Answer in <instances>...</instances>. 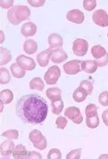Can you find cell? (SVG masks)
I'll list each match as a JSON object with an SVG mask.
<instances>
[{
  "label": "cell",
  "mask_w": 108,
  "mask_h": 159,
  "mask_svg": "<svg viewBox=\"0 0 108 159\" xmlns=\"http://www.w3.org/2000/svg\"><path fill=\"white\" fill-rule=\"evenodd\" d=\"M66 18L70 22L76 23V24H82L84 20V15L79 10L74 9L67 12Z\"/></svg>",
  "instance_id": "obj_10"
},
{
  "label": "cell",
  "mask_w": 108,
  "mask_h": 159,
  "mask_svg": "<svg viewBox=\"0 0 108 159\" xmlns=\"http://www.w3.org/2000/svg\"><path fill=\"white\" fill-rule=\"evenodd\" d=\"M23 49H24V51L27 54L31 55V54H34L37 51L38 44L35 41L32 39H28L25 42L24 45H23Z\"/></svg>",
  "instance_id": "obj_19"
},
{
  "label": "cell",
  "mask_w": 108,
  "mask_h": 159,
  "mask_svg": "<svg viewBox=\"0 0 108 159\" xmlns=\"http://www.w3.org/2000/svg\"><path fill=\"white\" fill-rule=\"evenodd\" d=\"M95 61L97 63L98 66H99V67H105V66L107 65L108 63V53L106 54V55L104 56L103 58H101V59L95 60Z\"/></svg>",
  "instance_id": "obj_37"
},
{
  "label": "cell",
  "mask_w": 108,
  "mask_h": 159,
  "mask_svg": "<svg viewBox=\"0 0 108 159\" xmlns=\"http://www.w3.org/2000/svg\"><path fill=\"white\" fill-rule=\"evenodd\" d=\"M67 54L65 53V51L62 48H59V49H54L52 52L51 56V61L53 63L60 64L64 62L67 59Z\"/></svg>",
  "instance_id": "obj_13"
},
{
  "label": "cell",
  "mask_w": 108,
  "mask_h": 159,
  "mask_svg": "<svg viewBox=\"0 0 108 159\" xmlns=\"http://www.w3.org/2000/svg\"><path fill=\"white\" fill-rule=\"evenodd\" d=\"M102 119L106 126L108 127V110H106L102 113Z\"/></svg>",
  "instance_id": "obj_41"
},
{
  "label": "cell",
  "mask_w": 108,
  "mask_h": 159,
  "mask_svg": "<svg viewBox=\"0 0 108 159\" xmlns=\"http://www.w3.org/2000/svg\"><path fill=\"white\" fill-rule=\"evenodd\" d=\"M30 16V11L25 5H16L7 12V19L11 24L17 25Z\"/></svg>",
  "instance_id": "obj_2"
},
{
  "label": "cell",
  "mask_w": 108,
  "mask_h": 159,
  "mask_svg": "<svg viewBox=\"0 0 108 159\" xmlns=\"http://www.w3.org/2000/svg\"><path fill=\"white\" fill-rule=\"evenodd\" d=\"M46 96L51 102L61 100V90L58 88H51L46 91Z\"/></svg>",
  "instance_id": "obj_18"
},
{
  "label": "cell",
  "mask_w": 108,
  "mask_h": 159,
  "mask_svg": "<svg viewBox=\"0 0 108 159\" xmlns=\"http://www.w3.org/2000/svg\"><path fill=\"white\" fill-rule=\"evenodd\" d=\"M67 125V120L63 116H59L56 120V125L58 129H64Z\"/></svg>",
  "instance_id": "obj_35"
},
{
  "label": "cell",
  "mask_w": 108,
  "mask_h": 159,
  "mask_svg": "<svg viewBox=\"0 0 108 159\" xmlns=\"http://www.w3.org/2000/svg\"><path fill=\"white\" fill-rule=\"evenodd\" d=\"M1 35H2V39H1V43H2L4 42V35H3V32L1 31Z\"/></svg>",
  "instance_id": "obj_43"
},
{
  "label": "cell",
  "mask_w": 108,
  "mask_h": 159,
  "mask_svg": "<svg viewBox=\"0 0 108 159\" xmlns=\"http://www.w3.org/2000/svg\"><path fill=\"white\" fill-rule=\"evenodd\" d=\"M36 30H37V27L36 25L31 22H28L25 23L21 28V34L25 37H30L36 34Z\"/></svg>",
  "instance_id": "obj_15"
},
{
  "label": "cell",
  "mask_w": 108,
  "mask_h": 159,
  "mask_svg": "<svg viewBox=\"0 0 108 159\" xmlns=\"http://www.w3.org/2000/svg\"><path fill=\"white\" fill-rule=\"evenodd\" d=\"M99 103L103 106H108V92L105 91L101 93L99 96Z\"/></svg>",
  "instance_id": "obj_36"
},
{
  "label": "cell",
  "mask_w": 108,
  "mask_h": 159,
  "mask_svg": "<svg viewBox=\"0 0 108 159\" xmlns=\"http://www.w3.org/2000/svg\"><path fill=\"white\" fill-rule=\"evenodd\" d=\"M11 81V75L9 71L5 67L1 68V84H6Z\"/></svg>",
  "instance_id": "obj_29"
},
{
  "label": "cell",
  "mask_w": 108,
  "mask_h": 159,
  "mask_svg": "<svg viewBox=\"0 0 108 159\" xmlns=\"http://www.w3.org/2000/svg\"><path fill=\"white\" fill-rule=\"evenodd\" d=\"M107 53V51H106L105 48L101 45H99V44L93 46L91 49V54L92 56L95 58L96 60L101 59V58H103Z\"/></svg>",
  "instance_id": "obj_22"
},
{
  "label": "cell",
  "mask_w": 108,
  "mask_h": 159,
  "mask_svg": "<svg viewBox=\"0 0 108 159\" xmlns=\"http://www.w3.org/2000/svg\"><path fill=\"white\" fill-rule=\"evenodd\" d=\"M28 2L30 4V5L33 7H41L44 5L45 2V0H36V1H34V0H28Z\"/></svg>",
  "instance_id": "obj_39"
},
{
  "label": "cell",
  "mask_w": 108,
  "mask_h": 159,
  "mask_svg": "<svg viewBox=\"0 0 108 159\" xmlns=\"http://www.w3.org/2000/svg\"><path fill=\"white\" fill-rule=\"evenodd\" d=\"M65 116L76 125H79L83 121V116L79 109L76 107H67L65 111Z\"/></svg>",
  "instance_id": "obj_6"
},
{
  "label": "cell",
  "mask_w": 108,
  "mask_h": 159,
  "mask_svg": "<svg viewBox=\"0 0 108 159\" xmlns=\"http://www.w3.org/2000/svg\"><path fill=\"white\" fill-rule=\"evenodd\" d=\"M2 136L8 139H14V140H16L19 138V132L16 129H9V130L4 132L2 134Z\"/></svg>",
  "instance_id": "obj_30"
},
{
  "label": "cell",
  "mask_w": 108,
  "mask_h": 159,
  "mask_svg": "<svg viewBox=\"0 0 108 159\" xmlns=\"http://www.w3.org/2000/svg\"><path fill=\"white\" fill-rule=\"evenodd\" d=\"M1 3V7L4 9H7L10 8L11 7L13 6V0H11V1H6V0H2L0 2Z\"/></svg>",
  "instance_id": "obj_40"
},
{
  "label": "cell",
  "mask_w": 108,
  "mask_h": 159,
  "mask_svg": "<svg viewBox=\"0 0 108 159\" xmlns=\"http://www.w3.org/2000/svg\"><path fill=\"white\" fill-rule=\"evenodd\" d=\"M107 37H108V34H107Z\"/></svg>",
  "instance_id": "obj_44"
},
{
  "label": "cell",
  "mask_w": 108,
  "mask_h": 159,
  "mask_svg": "<svg viewBox=\"0 0 108 159\" xmlns=\"http://www.w3.org/2000/svg\"><path fill=\"white\" fill-rule=\"evenodd\" d=\"M51 107L53 113L55 115H59L64 108V102L62 99L51 102Z\"/></svg>",
  "instance_id": "obj_26"
},
{
  "label": "cell",
  "mask_w": 108,
  "mask_h": 159,
  "mask_svg": "<svg viewBox=\"0 0 108 159\" xmlns=\"http://www.w3.org/2000/svg\"><path fill=\"white\" fill-rule=\"evenodd\" d=\"M29 86H30V88L31 90H36L38 91H42L45 88L44 81L39 77H36V78L32 79L30 81Z\"/></svg>",
  "instance_id": "obj_23"
},
{
  "label": "cell",
  "mask_w": 108,
  "mask_h": 159,
  "mask_svg": "<svg viewBox=\"0 0 108 159\" xmlns=\"http://www.w3.org/2000/svg\"><path fill=\"white\" fill-rule=\"evenodd\" d=\"M12 56H11V51L6 48H1V65H5L11 61Z\"/></svg>",
  "instance_id": "obj_25"
},
{
  "label": "cell",
  "mask_w": 108,
  "mask_h": 159,
  "mask_svg": "<svg viewBox=\"0 0 108 159\" xmlns=\"http://www.w3.org/2000/svg\"><path fill=\"white\" fill-rule=\"evenodd\" d=\"M16 63L25 70H33L36 68V63L34 59L25 55H20L16 58Z\"/></svg>",
  "instance_id": "obj_9"
},
{
  "label": "cell",
  "mask_w": 108,
  "mask_h": 159,
  "mask_svg": "<svg viewBox=\"0 0 108 159\" xmlns=\"http://www.w3.org/2000/svg\"><path fill=\"white\" fill-rule=\"evenodd\" d=\"M28 152L26 147L22 144L16 145L13 152V157L15 159H27Z\"/></svg>",
  "instance_id": "obj_17"
},
{
  "label": "cell",
  "mask_w": 108,
  "mask_h": 159,
  "mask_svg": "<svg viewBox=\"0 0 108 159\" xmlns=\"http://www.w3.org/2000/svg\"><path fill=\"white\" fill-rule=\"evenodd\" d=\"M16 111L18 117L24 123L38 125L47 118L48 105L45 98L39 95L29 94L18 100Z\"/></svg>",
  "instance_id": "obj_1"
},
{
  "label": "cell",
  "mask_w": 108,
  "mask_h": 159,
  "mask_svg": "<svg viewBox=\"0 0 108 159\" xmlns=\"http://www.w3.org/2000/svg\"><path fill=\"white\" fill-rule=\"evenodd\" d=\"M82 149H76V150H72L67 155V159H80L81 155H82Z\"/></svg>",
  "instance_id": "obj_34"
},
{
  "label": "cell",
  "mask_w": 108,
  "mask_h": 159,
  "mask_svg": "<svg viewBox=\"0 0 108 159\" xmlns=\"http://www.w3.org/2000/svg\"><path fill=\"white\" fill-rule=\"evenodd\" d=\"M48 44L51 49H59L63 46V39L59 34H51L48 36Z\"/></svg>",
  "instance_id": "obj_14"
},
{
  "label": "cell",
  "mask_w": 108,
  "mask_h": 159,
  "mask_svg": "<svg viewBox=\"0 0 108 159\" xmlns=\"http://www.w3.org/2000/svg\"><path fill=\"white\" fill-rule=\"evenodd\" d=\"M42 155L40 153L36 152L35 151H32V152H28L27 159H42Z\"/></svg>",
  "instance_id": "obj_38"
},
{
  "label": "cell",
  "mask_w": 108,
  "mask_h": 159,
  "mask_svg": "<svg viewBox=\"0 0 108 159\" xmlns=\"http://www.w3.org/2000/svg\"><path fill=\"white\" fill-rule=\"evenodd\" d=\"M86 125L88 127L91 128V129L97 127L99 125V116L96 115L93 117H87Z\"/></svg>",
  "instance_id": "obj_27"
},
{
  "label": "cell",
  "mask_w": 108,
  "mask_h": 159,
  "mask_svg": "<svg viewBox=\"0 0 108 159\" xmlns=\"http://www.w3.org/2000/svg\"><path fill=\"white\" fill-rule=\"evenodd\" d=\"M48 159H61V152L58 149H51L47 154Z\"/></svg>",
  "instance_id": "obj_33"
},
{
  "label": "cell",
  "mask_w": 108,
  "mask_h": 159,
  "mask_svg": "<svg viewBox=\"0 0 108 159\" xmlns=\"http://www.w3.org/2000/svg\"><path fill=\"white\" fill-rule=\"evenodd\" d=\"M10 68H11V73H12V75L15 77V78L22 79L25 75V70H24L22 67H21L17 63L13 64Z\"/></svg>",
  "instance_id": "obj_21"
},
{
  "label": "cell",
  "mask_w": 108,
  "mask_h": 159,
  "mask_svg": "<svg viewBox=\"0 0 108 159\" xmlns=\"http://www.w3.org/2000/svg\"><path fill=\"white\" fill-rule=\"evenodd\" d=\"M92 21L96 25L106 28L108 26V14L104 10H97L92 14Z\"/></svg>",
  "instance_id": "obj_8"
},
{
  "label": "cell",
  "mask_w": 108,
  "mask_h": 159,
  "mask_svg": "<svg viewBox=\"0 0 108 159\" xmlns=\"http://www.w3.org/2000/svg\"><path fill=\"white\" fill-rule=\"evenodd\" d=\"M100 159L101 158H108V155H102V156H101L99 157Z\"/></svg>",
  "instance_id": "obj_42"
},
{
  "label": "cell",
  "mask_w": 108,
  "mask_h": 159,
  "mask_svg": "<svg viewBox=\"0 0 108 159\" xmlns=\"http://www.w3.org/2000/svg\"><path fill=\"white\" fill-rule=\"evenodd\" d=\"M88 96V93H87V91L84 90V89H83L82 88L79 87V88H77L76 90L73 92V98L75 102L79 103V102H84V101L87 98V96Z\"/></svg>",
  "instance_id": "obj_20"
},
{
  "label": "cell",
  "mask_w": 108,
  "mask_h": 159,
  "mask_svg": "<svg viewBox=\"0 0 108 159\" xmlns=\"http://www.w3.org/2000/svg\"><path fill=\"white\" fill-rule=\"evenodd\" d=\"M82 62V61L80 60H71L64 65V70L67 75H76L82 70V67H81Z\"/></svg>",
  "instance_id": "obj_7"
},
{
  "label": "cell",
  "mask_w": 108,
  "mask_h": 159,
  "mask_svg": "<svg viewBox=\"0 0 108 159\" xmlns=\"http://www.w3.org/2000/svg\"><path fill=\"white\" fill-rule=\"evenodd\" d=\"M0 98H1V102H2L3 104H8L13 99V94L11 90L5 89V90H2L0 93Z\"/></svg>",
  "instance_id": "obj_24"
},
{
  "label": "cell",
  "mask_w": 108,
  "mask_h": 159,
  "mask_svg": "<svg viewBox=\"0 0 108 159\" xmlns=\"http://www.w3.org/2000/svg\"><path fill=\"white\" fill-rule=\"evenodd\" d=\"M81 67H82V70L87 73L92 74L97 70L98 65L94 60H86V61H82Z\"/></svg>",
  "instance_id": "obj_16"
},
{
  "label": "cell",
  "mask_w": 108,
  "mask_h": 159,
  "mask_svg": "<svg viewBox=\"0 0 108 159\" xmlns=\"http://www.w3.org/2000/svg\"><path fill=\"white\" fill-rule=\"evenodd\" d=\"M96 0H84L83 2V7L88 11H91L96 7Z\"/></svg>",
  "instance_id": "obj_32"
},
{
  "label": "cell",
  "mask_w": 108,
  "mask_h": 159,
  "mask_svg": "<svg viewBox=\"0 0 108 159\" xmlns=\"http://www.w3.org/2000/svg\"><path fill=\"white\" fill-rule=\"evenodd\" d=\"M97 106L93 104H90L85 108V115L87 117H93L96 115H98Z\"/></svg>",
  "instance_id": "obj_28"
},
{
  "label": "cell",
  "mask_w": 108,
  "mask_h": 159,
  "mask_svg": "<svg viewBox=\"0 0 108 159\" xmlns=\"http://www.w3.org/2000/svg\"><path fill=\"white\" fill-rule=\"evenodd\" d=\"M29 139L34 144V147L39 150H45L47 147V140L46 138L42 135L41 131L34 129L31 131L29 135Z\"/></svg>",
  "instance_id": "obj_3"
},
{
  "label": "cell",
  "mask_w": 108,
  "mask_h": 159,
  "mask_svg": "<svg viewBox=\"0 0 108 159\" xmlns=\"http://www.w3.org/2000/svg\"><path fill=\"white\" fill-rule=\"evenodd\" d=\"M81 88H82L83 89H84L87 91L88 95H91L92 90H93V85L90 81H87V80H83L81 81L80 83V86Z\"/></svg>",
  "instance_id": "obj_31"
},
{
  "label": "cell",
  "mask_w": 108,
  "mask_h": 159,
  "mask_svg": "<svg viewBox=\"0 0 108 159\" xmlns=\"http://www.w3.org/2000/svg\"><path fill=\"white\" fill-rule=\"evenodd\" d=\"M61 76V70L58 66H51L44 75V79L47 84L53 85L57 83Z\"/></svg>",
  "instance_id": "obj_4"
},
{
  "label": "cell",
  "mask_w": 108,
  "mask_h": 159,
  "mask_svg": "<svg viewBox=\"0 0 108 159\" xmlns=\"http://www.w3.org/2000/svg\"><path fill=\"white\" fill-rule=\"evenodd\" d=\"M12 141L6 140L3 141L1 144V156L2 158H10L11 155H13L15 146Z\"/></svg>",
  "instance_id": "obj_11"
},
{
  "label": "cell",
  "mask_w": 108,
  "mask_h": 159,
  "mask_svg": "<svg viewBox=\"0 0 108 159\" xmlns=\"http://www.w3.org/2000/svg\"><path fill=\"white\" fill-rule=\"evenodd\" d=\"M89 44L83 39H76L73 41V52L76 56H84L88 53Z\"/></svg>",
  "instance_id": "obj_5"
},
{
  "label": "cell",
  "mask_w": 108,
  "mask_h": 159,
  "mask_svg": "<svg viewBox=\"0 0 108 159\" xmlns=\"http://www.w3.org/2000/svg\"><path fill=\"white\" fill-rule=\"evenodd\" d=\"M52 52H53V49L49 48L38 54L37 61L39 66H41L42 67H47L48 64H49L50 59H51Z\"/></svg>",
  "instance_id": "obj_12"
}]
</instances>
